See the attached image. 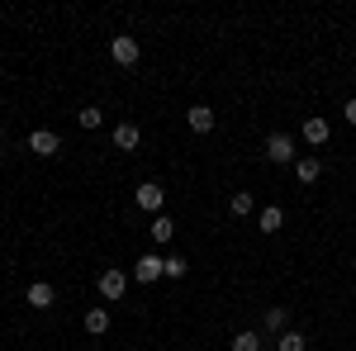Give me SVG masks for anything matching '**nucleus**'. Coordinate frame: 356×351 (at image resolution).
Here are the masks:
<instances>
[{
  "instance_id": "nucleus-22",
  "label": "nucleus",
  "mask_w": 356,
  "mask_h": 351,
  "mask_svg": "<svg viewBox=\"0 0 356 351\" xmlns=\"http://www.w3.org/2000/svg\"><path fill=\"white\" fill-rule=\"evenodd\" d=\"M0 138H5V133H0Z\"/></svg>"
},
{
  "instance_id": "nucleus-20",
  "label": "nucleus",
  "mask_w": 356,
  "mask_h": 351,
  "mask_svg": "<svg viewBox=\"0 0 356 351\" xmlns=\"http://www.w3.org/2000/svg\"><path fill=\"white\" fill-rule=\"evenodd\" d=\"M186 270H191V261H186V256H166V275H171V280H181Z\"/></svg>"
},
{
  "instance_id": "nucleus-14",
  "label": "nucleus",
  "mask_w": 356,
  "mask_h": 351,
  "mask_svg": "<svg viewBox=\"0 0 356 351\" xmlns=\"http://www.w3.org/2000/svg\"><path fill=\"white\" fill-rule=\"evenodd\" d=\"M86 332H90V337H105V332H110V313H105V309H90V313H86Z\"/></svg>"
},
{
  "instance_id": "nucleus-1",
  "label": "nucleus",
  "mask_w": 356,
  "mask_h": 351,
  "mask_svg": "<svg viewBox=\"0 0 356 351\" xmlns=\"http://www.w3.org/2000/svg\"><path fill=\"white\" fill-rule=\"evenodd\" d=\"M162 275H166V256H157V252H147V256L134 261V280L138 285H152V280H162Z\"/></svg>"
},
{
  "instance_id": "nucleus-9",
  "label": "nucleus",
  "mask_w": 356,
  "mask_h": 351,
  "mask_svg": "<svg viewBox=\"0 0 356 351\" xmlns=\"http://www.w3.org/2000/svg\"><path fill=\"white\" fill-rule=\"evenodd\" d=\"M261 327H266V332H290V309H285V304H271L266 318H261Z\"/></svg>"
},
{
  "instance_id": "nucleus-19",
  "label": "nucleus",
  "mask_w": 356,
  "mask_h": 351,
  "mask_svg": "<svg viewBox=\"0 0 356 351\" xmlns=\"http://www.w3.org/2000/svg\"><path fill=\"white\" fill-rule=\"evenodd\" d=\"M76 124H81V129H100V124H105V114H100L95 105H86L81 114H76Z\"/></svg>"
},
{
  "instance_id": "nucleus-15",
  "label": "nucleus",
  "mask_w": 356,
  "mask_h": 351,
  "mask_svg": "<svg viewBox=\"0 0 356 351\" xmlns=\"http://www.w3.org/2000/svg\"><path fill=\"white\" fill-rule=\"evenodd\" d=\"M171 233H176V223H171L166 214H157V218H152V243H157V247H166V243H171Z\"/></svg>"
},
{
  "instance_id": "nucleus-5",
  "label": "nucleus",
  "mask_w": 356,
  "mask_h": 351,
  "mask_svg": "<svg viewBox=\"0 0 356 351\" xmlns=\"http://www.w3.org/2000/svg\"><path fill=\"white\" fill-rule=\"evenodd\" d=\"M29 147H33L38 157H57V152H62V138H57L53 129H33V133H29Z\"/></svg>"
},
{
  "instance_id": "nucleus-12",
  "label": "nucleus",
  "mask_w": 356,
  "mask_h": 351,
  "mask_svg": "<svg viewBox=\"0 0 356 351\" xmlns=\"http://www.w3.org/2000/svg\"><path fill=\"white\" fill-rule=\"evenodd\" d=\"M295 176H300L304 186H314V181L323 176V162H318V157H300V162H295Z\"/></svg>"
},
{
  "instance_id": "nucleus-4",
  "label": "nucleus",
  "mask_w": 356,
  "mask_h": 351,
  "mask_svg": "<svg viewBox=\"0 0 356 351\" xmlns=\"http://www.w3.org/2000/svg\"><path fill=\"white\" fill-rule=\"evenodd\" d=\"M134 199L147 209V214H162V204H166V190L157 186V181H143V186L134 190Z\"/></svg>"
},
{
  "instance_id": "nucleus-10",
  "label": "nucleus",
  "mask_w": 356,
  "mask_h": 351,
  "mask_svg": "<svg viewBox=\"0 0 356 351\" xmlns=\"http://www.w3.org/2000/svg\"><path fill=\"white\" fill-rule=\"evenodd\" d=\"M24 299H29V309H53V285L48 280H33Z\"/></svg>"
},
{
  "instance_id": "nucleus-7",
  "label": "nucleus",
  "mask_w": 356,
  "mask_h": 351,
  "mask_svg": "<svg viewBox=\"0 0 356 351\" xmlns=\"http://www.w3.org/2000/svg\"><path fill=\"white\" fill-rule=\"evenodd\" d=\"M304 142H309V147H323V142H328L332 138V129H328V119H323V114H314V119H304Z\"/></svg>"
},
{
  "instance_id": "nucleus-8",
  "label": "nucleus",
  "mask_w": 356,
  "mask_h": 351,
  "mask_svg": "<svg viewBox=\"0 0 356 351\" xmlns=\"http://www.w3.org/2000/svg\"><path fill=\"white\" fill-rule=\"evenodd\" d=\"M186 124H191V133H209V129H214V109L209 105H191L186 109Z\"/></svg>"
},
{
  "instance_id": "nucleus-6",
  "label": "nucleus",
  "mask_w": 356,
  "mask_h": 351,
  "mask_svg": "<svg viewBox=\"0 0 356 351\" xmlns=\"http://www.w3.org/2000/svg\"><path fill=\"white\" fill-rule=\"evenodd\" d=\"M129 295V275H124V270H105V275H100V299H124Z\"/></svg>"
},
{
  "instance_id": "nucleus-21",
  "label": "nucleus",
  "mask_w": 356,
  "mask_h": 351,
  "mask_svg": "<svg viewBox=\"0 0 356 351\" xmlns=\"http://www.w3.org/2000/svg\"><path fill=\"white\" fill-rule=\"evenodd\" d=\"M342 119H347V124H356V100H347V105H342Z\"/></svg>"
},
{
  "instance_id": "nucleus-16",
  "label": "nucleus",
  "mask_w": 356,
  "mask_h": 351,
  "mask_svg": "<svg viewBox=\"0 0 356 351\" xmlns=\"http://www.w3.org/2000/svg\"><path fill=\"white\" fill-rule=\"evenodd\" d=\"M228 209H233V214H238V218H247V214H252V209H257V199H252L247 190H238V195L228 199Z\"/></svg>"
},
{
  "instance_id": "nucleus-11",
  "label": "nucleus",
  "mask_w": 356,
  "mask_h": 351,
  "mask_svg": "<svg viewBox=\"0 0 356 351\" xmlns=\"http://www.w3.org/2000/svg\"><path fill=\"white\" fill-rule=\"evenodd\" d=\"M138 142H143V129H138V124H119V129H114V147H124V152H134Z\"/></svg>"
},
{
  "instance_id": "nucleus-13",
  "label": "nucleus",
  "mask_w": 356,
  "mask_h": 351,
  "mask_svg": "<svg viewBox=\"0 0 356 351\" xmlns=\"http://www.w3.org/2000/svg\"><path fill=\"white\" fill-rule=\"evenodd\" d=\"M257 223H261V233H280V223H285V214H280V204H266V209L257 214Z\"/></svg>"
},
{
  "instance_id": "nucleus-3",
  "label": "nucleus",
  "mask_w": 356,
  "mask_h": 351,
  "mask_svg": "<svg viewBox=\"0 0 356 351\" xmlns=\"http://www.w3.org/2000/svg\"><path fill=\"white\" fill-rule=\"evenodd\" d=\"M110 57L119 62V67H138V57H143V48H138V38H129V33H119L110 43Z\"/></svg>"
},
{
  "instance_id": "nucleus-2",
  "label": "nucleus",
  "mask_w": 356,
  "mask_h": 351,
  "mask_svg": "<svg viewBox=\"0 0 356 351\" xmlns=\"http://www.w3.org/2000/svg\"><path fill=\"white\" fill-rule=\"evenodd\" d=\"M266 162H275V166L295 162V138L290 133H271L266 138Z\"/></svg>"
},
{
  "instance_id": "nucleus-18",
  "label": "nucleus",
  "mask_w": 356,
  "mask_h": 351,
  "mask_svg": "<svg viewBox=\"0 0 356 351\" xmlns=\"http://www.w3.org/2000/svg\"><path fill=\"white\" fill-rule=\"evenodd\" d=\"M233 351H261V332H238L233 337Z\"/></svg>"
},
{
  "instance_id": "nucleus-17",
  "label": "nucleus",
  "mask_w": 356,
  "mask_h": 351,
  "mask_svg": "<svg viewBox=\"0 0 356 351\" xmlns=\"http://www.w3.org/2000/svg\"><path fill=\"white\" fill-rule=\"evenodd\" d=\"M309 347V337H304V332H295V327H290V332H280V351H304Z\"/></svg>"
}]
</instances>
